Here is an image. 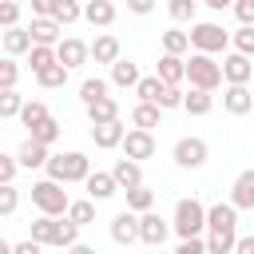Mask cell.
Instances as JSON below:
<instances>
[{"instance_id": "cell-26", "label": "cell", "mask_w": 254, "mask_h": 254, "mask_svg": "<svg viewBox=\"0 0 254 254\" xmlns=\"http://www.w3.org/2000/svg\"><path fill=\"white\" fill-rule=\"evenodd\" d=\"M214 107V91H202V87H190L187 95H183V111H190V115H206Z\"/></svg>"}, {"instance_id": "cell-57", "label": "cell", "mask_w": 254, "mask_h": 254, "mask_svg": "<svg viewBox=\"0 0 254 254\" xmlns=\"http://www.w3.org/2000/svg\"><path fill=\"white\" fill-rule=\"evenodd\" d=\"M20 4H24V0H20Z\"/></svg>"}, {"instance_id": "cell-27", "label": "cell", "mask_w": 254, "mask_h": 254, "mask_svg": "<svg viewBox=\"0 0 254 254\" xmlns=\"http://www.w3.org/2000/svg\"><path fill=\"white\" fill-rule=\"evenodd\" d=\"M87 119H91V127H95V123H111V119H119V99H115V95H103L99 103L87 107Z\"/></svg>"}, {"instance_id": "cell-55", "label": "cell", "mask_w": 254, "mask_h": 254, "mask_svg": "<svg viewBox=\"0 0 254 254\" xmlns=\"http://www.w3.org/2000/svg\"><path fill=\"white\" fill-rule=\"evenodd\" d=\"M206 8H214V12H222V8H234V0H202Z\"/></svg>"}, {"instance_id": "cell-43", "label": "cell", "mask_w": 254, "mask_h": 254, "mask_svg": "<svg viewBox=\"0 0 254 254\" xmlns=\"http://www.w3.org/2000/svg\"><path fill=\"white\" fill-rule=\"evenodd\" d=\"M234 52H242V56H254V24H242L234 36Z\"/></svg>"}, {"instance_id": "cell-34", "label": "cell", "mask_w": 254, "mask_h": 254, "mask_svg": "<svg viewBox=\"0 0 254 254\" xmlns=\"http://www.w3.org/2000/svg\"><path fill=\"white\" fill-rule=\"evenodd\" d=\"M163 52H171V56H183V52H190V32H179V28L163 32Z\"/></svg>"}, {"instance_id": "cell-31", "label": "cell", "mask_w": 254, "mask_h": 254, "mask_svg": "<svg viewBox=\"0 0 254 254\" xmlns=\"http://www.w3.org/2000/svg\"><path fill=\"white\" fill-rule=\"evenodd\" d=\"M107 95V79H99V75H91V79H83L79 83V103L83 107H91V103H99Z\"/></svg>"}, {"instance_id": "cell-28", "label": "cell", "mask_w": 254, "mask_h": 254, "mask_svg": "<svg viewBox=\"0 0 254 254\" xmlns=\"http://www.w3.org/2000/svg\"><path fill=\"white\" fill-rule=\"evenodd\" d=\"M56 234H60V218H56V214H40V218L32 222V238H36V242L56 246Z\"/></svg>"}, {"instance_id": "cell-10", "label": "cell", "mask_w": 254, "mask_h": 254, "mask_svg": "<svg viewBox=\"0 0 254 254\" xmlns=\"http://www.w3.org/2000/svg\"><path fill=\"white\" fill-rule=\"evenodd\" d=\"M56 56H60L64 67H79V64L91 60V44H83L79 36H64V40L56 44Z\"/></svg>"}, {"instance_id": "cell-4", "label": "cell", "mask_w": 254, "mask_h": 254, "mask_svg": "<svg viewBox=\"0 0 254 254\" xmlns=\"http://www.w3.org/2000/svg\"><path fill=\"white\" fill-rule=\"evenodd\" d=\"M171 226H175V234H179V238H198V234H202V226H206V206H202L198 198H179Z\"/></svg>"}, {"instance_id": "cell-8", "label": "cell", "mask_w": 254, "mask_h": 254, "mask_svg": "<svg viewBox=\"0 0 254 254\" xmlns=\"http://www.w3.org/2000/svg\"><path fill=\"white\" fill-rule=\"evenodd\" d=\"M171 230H175V226H171L163 214H155V210L139 214V242H147V246H163Z\"/></svg>"}, {"instance_id": "cell-33", "label": "cell", "mask_w": 254, "mask_h": 254, "mask_svg": "<svg viewBox=\"0 0 254 254\" xmlns=\"http://www.w3.org/2000/svg\"><path fill=\"white\" fill-rule=\"evenodd\" d=\"M28 64H32V71H44V67L60 64V56H56V48H52V44H36V48L28 52Z\"/></svg>"}, {"instance_id": "cell-40", "label": "cell", "mask_w": 254, "mask_h": 254, "mask_svg": "<svg viewBox=\"0 0 254 254\" xmlns=\"http://www.w3.org/2000/svg\"><path fill=\"white\" fill-rule=\"evenodd\" d=\"M194 8H198V0H167V12H171V20H175V24L194 20Z\"/></svg>"}, {"instance_id": "cell-1", "label": "cell", "mask_w": 254, "mask_h": 254, "mask_svg": "<svg viewBox=\"0 0 254 254\" xmlns=\"http://www.w3.org/2000/svg\"><path fill=\"white\" fill-rule=\"evenodd\" d=\"M87 175H91V159L83 151H64L48 159V179L56 183H87Z\"/></svg>"}, {"instance_id": "cell-39", "label": "cell", "mask_w": 254, "mask_h": 254, "mask_svg": "<svg viewBox=\"0 0 254 254\" xmlns=\"http://www.w3.org/2000/svg\"><path fill=\"white\" fill-rule=\"evenodd\" d=\"M60 131H64V127H60V119H52V115H48V119H44L40 127H32V139H36V143H48V147H52V143L60 139Z\"/></svg>"}, {"instance_id": "cell-5", "label": "cell", "mask_w": 254, "mask_h": 254, "mask_svg": "<svg viewBox=\"0 0 254 254\" xmlns=\"http://www.w3.org/2000/svg\"><path fill=\"white\" fill-rule=\"evenodd\" d=\"M226 44H230V36H226V28L214 24V20H202V24L190 28V48H194V52L214 56V52H226Z\"/></svg>"}, {"instance_id": "cell-20", "label": "cell", "mask_w": 254, "mask_h": 254, "mask_svg": "<svg viewBox=\"0 0 254 254\" xmlns=\"http://www.w3.org/2000/svg\"><path fill=\"white\" fill-rule=\"evenodd\" d=\"M230 202L238 210H254V171H242L230 187Z\"/></svg>"}, {"instance_id": "cell-23", "label": "cell", "mask_w": 254, "mask_h": 254, "mask_svg": "<svg viewBox=\"0 0 254 254\" xmlns=\"http://www.w3.org/2000/svg\"><path fill=\"white\" fill-rule=\"evenodd\" d=\"M159 119H163V107L159 103H135L131 107V127H143V131H155L159 127Z\"/></svg>"}, {"instance_id": "cell-18", "label": "cell", "mask_w": 254, "mask_h": 254, "mask_svg": "<svg viewBox=\"0 0 254 254\" xmlns=\"http://www.w3.org/2000/svg\"><path fill=\"white\" fill-rule=\"evenodd\" d=\"M111 175H115V183H119V190H131V187H139L143 183V163H135V159H119L115 167H111Z\"/></svg>"}, {"instance_id": "cell-32", "label": "cell", "mask_w": 254, "mask_h": 254, "mask_svg": "<svg viewBox=\"0 0 254 254\" xmlns=\"http://www.w3.org/2000/svg\"><path fill=\"white\" fill-rule=\"evenodd\" d=\"M167 91V83L159 79V75H143L139 83H135V95L143 99V103H159V95Z\"/></svg>"}, {"instance_id": "cell-16", "label": "cell", "mask_w": 254, "mask_h": 254, "mask_svg": "<svg viewBox=\"0 0 254 254\" xmlns=\"http://www.w3.org/2000/svg\"><path fill=\"white\" fill-rule=\"evenodd\" d=\"M36 48V40H32V28H4V56H28Z\"/></svg>"}, {"instance_id": "cell-3", "label": "cell", "mask_w": 254, "mask_h": 254, "mask_svg": "<svg viewBox=\"0 0 254 254\" xmlns=\"http://www.w3.org/2000/svg\"><path fill=\"white\" fill-rule=\"evenodd\" d=\"M187 79H190V87L218 91L226 75H222V64H214V56H206V52H194V56L187 60Z\"/></svg>"}, {"instance_id": "cell-6", "label": "cell", "mask_w": 254, "mask_h": 254, "mask_svg": "<svg viewBox=\"0 0 254 254\" xmlns=\"http://www.w3.org/2000/svg\"><path fill=\"white\" fill-rule=\"evenodd\" d=\"M206 159H210L206 139H198V135H183V139L175 143V163H179L183 171H198Z\"/></svg>"}, {"instance_id": "cell-22", "label": "cell", "mask_w": 254, "mask_h": 254, "mask_svg": "<svg viewBox=\"0 0 254 254\" xmlns=\"http://www.w3.org/2000/svg\"><path fill=\"white\" fill-rule=\"evenodd\" d=\"M163 83H183L187 79V60L183 56H171V52H163V60H159V71H155Z\"/></svg>"}, {"instance_id": "cell-48", "label": "cell", "mask_w": 254, "mask_h": 254, "mask_svg": "<svg viewBox=\"0 0 254 254\" xmlns=\"http://www.w3.org/2000/svg\"><path fill=\"white\" fill-rule=\"evenodd\" d=\"M175 254H210V250H206V238L198 234V238H183Z\"/></svg>"}, {"instance_id": "cell-14", "label": "cell", "mask_w": 254, "mask_h": 254, "mask_svg": "<svg viewBox=\"0 0 254 254\" xmlns=\"http://www.w3.org/2000/svg\"><path fill=\"white\" fill-rule=\"evenodd\" d=\"M111 238H115L119 246L139 242V214H135V210H119V214L111 218Z\"/></svg>"}, {"instance_id": "cell-47", "label": "cell", "mask_w": 254, "mask_h": 254, "mask_svg": "<svg viewBox=\"0 0 254 254\" xmlns=\"http://www.w3.org/2000/svg\"><path fill=\"white\" fill-rule=\"evenodd\" d=\"M16 171H20V159L16 155H0V183H12Z\"/></svg>"}, {"instance_id": "cell-9", "label": "cell", "mask_w": 254, "mask_h": 254, "mask_svg": "<svg viewBox=\"0 0 254 254\" xmlns=\"http://www.w3.org/2000/svg\"><path fill=\"white\" fill-rule=\"evenodd\" d=\"M222 111H226V115H246V111H254V91H250V83H226V91H222Z\"/></svg>"}, {"instance_id": "cell-25", "label": "cell", "mask_w": 254, "mask_h": 254, "mask_svg": "<svg viewBox=\"0 0 254 254\" xmlns=\"http://www.w3.org/2000/svg\"><path fill=\"white\" fill-rule=\"evenodd\" d=\"M139 79H143V75H139V64H131V60H123V56L111 64V83H115V87H135Z\"/></svg>"}, {"instance_id": "cell-38", "label": "cell", "mask_w": 254, "mask_h": 254, "mask_svg": "<svg viewBox=\"0 0 254 254\" xmlns=\"http://www.w3.org/2000/svg\"><path fill=\"white\" fill-rule=\"evenodd\" d=\"M44 119H48V107H44L40 99H32V103H24V111H20V123H24L28 131H32V127H40Z\"/></svg>"}, {"instance_id": "cell-46", "label": "cell", "mask_w": 254, "mask_h": 254, "mask_svg": "<svg viewBox=\"0 0 254 254\" xmlns=\"http://www.w3.org/2000/svg\"><path fill=\"white\" fill-rule=\"evenodd\" d=\"M16 20H20V0H4L0 4V24L4 28H16Z\"/></svg>"}, {"instance_id": "cell-54", "label": "cell", "mask_w": 254, "mask_h": 254, "mask_svg": "<svg viewBox=\"0 0 254 254\" xmlns=\"http://www.w3.org/2000/svg\"><path fill=\"white\" fill-rule=\"evenodd\" d=\"M67 254H95V246H87V242H75V246H67Z\"/></svg>"}, {"instance_id": "cell-2", "label": "cell", "mask_w": 254, "mask_h": 254, "mask_svg": "<svg viewBox=\"0 0 254 254\" xmlns=\"http://www.w3.org/2000/svg\"><path fill=\"white\" fill-rule=\"evenodd\" d=\"M32 206H36L40 214H56V218H64L67 206H71V198H67L64 183H56V179H40V183H32Z\"/></svg>"}, {"instance_id": "cell-11", "label": "cell", "mask_w": 254, "mask_h": 254, "mask_svg": "<svg viewBox=\"0 0 254 254\" xmlns=\"http://www.w3.org/2000/svg\"><path fill=\"white\" fill-rule=\"evenodd\" d=\"M222 75H226V83H250V79H254V56L230 52V56L222 60Z\"/></svg>"}, {"instance_id": "cell-35", "label": "cell", "mask_w": 254, "mask_h": 254, "mask_svg": "<svg viewBox=\"0 0 254 254\" xmlns=\"http://www.w3.org/2000/svg\"><path fill=\"white\" fill-rule=\"evenodd\" d=\"M67 218H71V222H79V226L95 222V198H75V202L67 206Z\"/></svg>"}, {"instance_id": "cell-17", "label": "cell", "mask_w": 254, "mask_h": 254, "mask_svg": "<svg viewBox=\"0 0 254 254\" xmlns=\"http://www.w3.org/2000/svg\"><path fill=\"white\" fill-rule=\"evenodd\" d=\"M83 187H87V198H95V202H103V198H111V194L119 190V183H115L111 171H91Z\"/></svg>"}, {"instance_id": "cell-56", "label": "cell", "mask_w": 254, "mask_h": 254, "mask_svg": "<svg viewBox=\"0 0 254 254\" xmlns=\"http://www.w3.org/2000/svg\"><path fill=\"white\" fill-rule=\"evenodd\" d=\"M147 254H163V246H151V250H147Z\"/></svg>"}, {"instance_id": "cell-7", "label": "cell", "mask_w": 254, "mask_h": 254, "mask_svg": "<svg viewBox=\"0 0 254 254\" xmlns=\"http://www.w3.org/2000/svg\"><path fill=\"white\" fill-rule=\"evenodd\" d=\"M155 151H159V143H155L151 131H143V127H131V131H127V139H123V155H127V159L143 163V159H151Z\"/></svg>"}, {"instance_id": "cell-24", "label": "cell", "mask_w": 254, "mask_h": 254, "mask_svg": "<svg viewBox=\"0 0 254 254\" xmlns=\"http://www.w3.org/2000/svg\"><path fill=\"white\" fill-rule=\"evenodd\" d=\"M91 60H95V64H115V60H119V40H115L111 32L95 36V40H91Z\"/></svg>"}, {"instance_id": "cell-50", "label": "cell", "mask_w": 254, "mask_h": 254, "mask_svg": "<svg viewBox=\"0 0 254 254\" xmlns=\"http://www.w3.org/2000/svg\"><path fill=\"white\" fill-rule=\"evenodd\" d=\"M12 254H44V242H36V238H24V242H12Z\"/></svg>"}, {"instance_id": "cell-45", "label": "cell", "mask_w": 254, "mask_h": 254, "mask_svg": "<svg viewBox=\"0 0 254 254\" xmlns=\"http://www.w3.org/2000/svg\"><path fill=\"white\" fill-rule=\"evenodd\" d=\"M183 95H187V91H183L179 83H167V91L159 95V107H163V111H171V107H183Z\"/></svg>"}, {"instance_id": "cell-15", "label": "cell", "mask_w": 254, "mask_h": 254, "mask_svg": "<svg viewBox=\"0 0 254 254\" xmlns=\"http://www.w3.org/2000/svg\"><path fill=\"white\" fill-rule=\"evenodd\" d=\"M28 28H32V40H36V44H52V48H56V44L64 40V36H60V32H64V24H60L56 16H32V24H28Z\"/></svg>"}, {"instance_id": "cell-52", "label": "cell", "mask_w": 254, "mask_h": 254, "mask_svg": "<svg viewBox=\"0 0 254 254\" xmlns=\"http://www.w3.org/2000/svg\"><path fill=\"white\" fill-rule=\"evenodd\" d=\"M155 8V0H127V12H135V16H147Z\"/></svg>"}, {"instance_id": "cell-44", "label": "cell", "mask_w": 254, "mask_h": 254, "mask_svg": "<svg viewBox=\"0 0 254 254\" xmlns=\"http://www.w3.org/2000/svg\"><path fill=\"white\" fill-rule=\"evenodd\" d=\"M79 16H83V8H79L75 0H60V4H56V20H60V24H75Z\"/></svg>"}, {"instance_id": "cell-30", "label": "cell", "mask_w": 254, "mask_h": 254, "mask_svg": "<svg viewBox=\"0 0 254 254\" xmlns=\"http://www.w3.org/2000/svg\"><path fill=\"white\" fill-rule=\"evenodd\" d=\"M67 71H71V67H64V64H52V67L36 71V83H40V87H48V91H56V87H64V83H67Z\"/></svg>"}, {"instance_id": "cell-13", "label": "cell", "mask_w": 254, "mask_h": 254, "mask_svg": "<svg viewBox=\"0 0 254 254\" xmlns=\"http://www.w3.org/2000/svg\"><path fill=\"white\" fill-rule=\"evenodd\" d=\"M234 226H238V206H234V202H214V206H206V230L222 234V230H234Z\"/></svg>"}, {"instance_id": "cell-12", "label": "cell", "mask_w": 254, "mask_h": 254, "mask_svg": "<svg viewBox=\"0 0 254 254\" xmlns=\"http://www.w3.org/2000/svg\"><path fill=\"white\" fill-rule=\"evenodd\" d=\"M91 139H95L99 151H115V147H123L127 127H123L119 119H111V123H95V127H91Z\"/></svg>"}, {"instance_id": "cell-36", "label": "cell", "mask_w": 254, "mask_h": 254, "mask_svg": "<svg viewBox=\"0 0 254 254\" xmlns=\"http://www.w3.org/2000/svg\"><path fill=\"white\" fill-rule=\"evenodd\" d=\"M234 246H238V234L234 230H222V234L210 230V238H206V250L210 254H234Z\"/></svg>"}, {"instance_id": "cell-37", "label": "cell", "mask_w": 254, "mask_h": 254, "mask_svg": "<svg viewBox=\"0 0 254 254\" xmlns=\"http://www.w3.org/2000/svg\"><path fill=\"white\" fill-rule=\"evenodd\" d=\"M24 111V99H20V91L12 87V91H0V119H16Z\"/></svg>"}, {"instance_id": "cell-53", "label": "cell", "mask_w": 254, "mask_h": 254, "mask_svg": "<svg viewBox=\"0 0 254 254\" xmlns=\"http://www.w3.org/2000/svg\"><path fill=\"white\" fill-rule=\"evenodd\" d=\"M234 254H254V234H250V238H238V246H234Z\"/></svg>"}, {"instance_id": "cell-41", "label": "cell", "mask_w": 254, "mask_h": 254, "mask_svg": "<svg viewBox=\"0 0 254 254\" xmlns=\"http://www.w3.org/2000/svg\"><path fill=\"white\" fill-rule=\"evenodd\" d=\"M16 206H20V190H16L12 183H0V214H4V218H12V214H16Z\"/></svg>"}, {"instance_id": "cell-19", "label": "cell", "mask_w": 254, "mask_h": 254, "mask_svg": "<svg viewBox=\"0 0 254 254\" xmlns=\"http://www.w3.org/2000/svg\"><path fill=\"white\" fill-rule=\"evenodd\" d=\"M83 20L91 28H111L115 24V4L111 0H87L83 4Z\"/></svg>"}, {"instance_id": "cell-21", "label": "cell", "mask_w": 254, "mask_h": 254, "mask_svg": "<svg viewBox=\"0 0 254 254\" xmlns=\"http://www.w3.org/2000/svg\"><path fill=\"white\" fill-rule=\"evenodd\" d=\"M16 159H20V167H28V171H32V167H48V159H52V155H48V143H36V139L28 135V139H24V147L16 151Z\"/></svg>"}, {"instance_id": "cell-29", "label": "cell", "mask_w": 254, "mask_h": 254, "mask_svg": "<svg viewBox=\"0 0 254 254\" xmlns=\"http://www.w3.org/2000/svg\"><path fill=\"white\" fill-rule=\"evenodd\" d=\"M151 206H155V190H151V187H143V183H139V187H131V190H127V210L147 214Z\"/></svg>"}, {"instance_id": "cell-49", "label": "cell", "mask_w": 254, "mask_h": 254, "mask_svg": "<svg viewBox=\"0 0 254 254\" xmlns=\"http://www.w3.org/2000/svg\"><path fill=\"white\" fill-rule=\"evenodd\" d=\"M234 16L238 24H254V0H234Z\"/></svg>"}, {"instance_id": "cell-42", "label": "cell", "mask_w": 254, "mask_h": 254, "mask_svg": "<svg viewBox=\"0 0 254 254\" xmlns=\"http://www.w3.org/2000/svg\"><path fill=\"white\" fill-rule=\"evenodd\" d=\"M16 79H20V64H16V56H8V60L0 64V91H12Z\"/></svg>"}, {"instance_id": "cell-51", "label": "cell", "mask_w": 254, "mask_h": 254, "mask_svg": "<svg viewBox=\"0 0 254 254\" xmlns=\"http://www.w3.org/2000/svg\"><path fill=\"white\" fill-rule=\"evenodd\" d=\"M28 4H32V16H56L60 0H28Z\"/></svg>"}]
</instances>
